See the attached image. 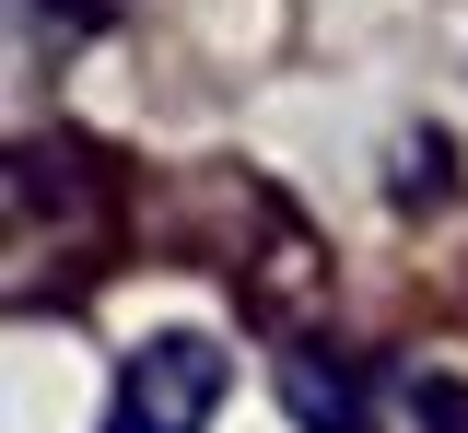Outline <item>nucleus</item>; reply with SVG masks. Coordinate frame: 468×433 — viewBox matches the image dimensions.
<instances>
[{
	"label": "nucleus",
	"mask_w": 468,
	"mask_h": 433,
	"mask_svg": "<svg viewBox=\"0 0 468 433\" xmlns=\"http://www.w3.org/2000/svg\"><path fill=\"white\" fill-rule=\"evenodd\" d=\"M199 199L223 211V235H211V269H223L234 316L292 352V340H328V305H340V269H328V235L292 211L270 176H246V164H211Z\"/></svg>",
	"instance_id": "obj_2"
},
{
	"label": "nucleus",
	"mask_w": 468,
	"mask_h": 433,
	"mask_svg": "<svg viewBox=\"0 0 468 433\" xmlns=\"http://www.w3.org/2000/svg\"><path fill=\"white\" fill-rule=\"evenodd\" d=\"M363 433H468V386L445 364H387V386H375V422Z\"/></svg>",
	"instance_id": "obj_5"
},
{
	"label": "nucleus",
	"mask_w": 468,
	"mask_h": 433,
	"mask_svg": "<svg viewBox=\"0 0 468 433\" xmlns=\"http://www.w3.org/2000/svg\"><path fill=\"white\" fill-rule=\"evenodd\" d=\"M129 258V164L82 129H24L0 164V293L12 316H70Z\"/></svg>",
	"instance_id": "obj_1"
},
{
	"label": "nucleus",
	"mask_w": 468,
	"mask_h": 433,
	"mask_svg": "<svg viewBox=\"0 0 468 433\" xmlns=\"http://www.w3.org/2000/svg\"><path fill=\"white\" fill-rule=\"evenodd\" d=\"M270 364H282V398H292L304 433H363V422H375V386H387V375L363 364V352H340V340H292V352H270Z\"/></svg>",
	"instance_id": "obj_4"
},
{
	"label": "nucleus",
	"mask_w": 468,
	"mask_h": 433,
	"mask_svg": "<svg viewBox=\"0 0 468 433\" xmlns=\"http://www.w3.org/2000/svg\"><path fill=\"white\" fill-rule=\"evenodd\" d=\"M117 24V0H12V36L36 48V59H70V48H94Z\"/></svg>",
	"instance_id": "obj_6"
},
{
	"label": "nucleus",
	"mask_w": 468,
	"mask_h": 433,
	"mask_svg": "<svg viewBox=\"0 0 468 433\" xmlns=\"http://www.w3.org/2000/svg\"><path fill=\"white\" fill-rule=\"evenodd\" d=\"M234 398V352L211 328H153L106 386V433H211V410Z\"/></svg>",
	"instance_id": "obj_3"
}]
</instances>
